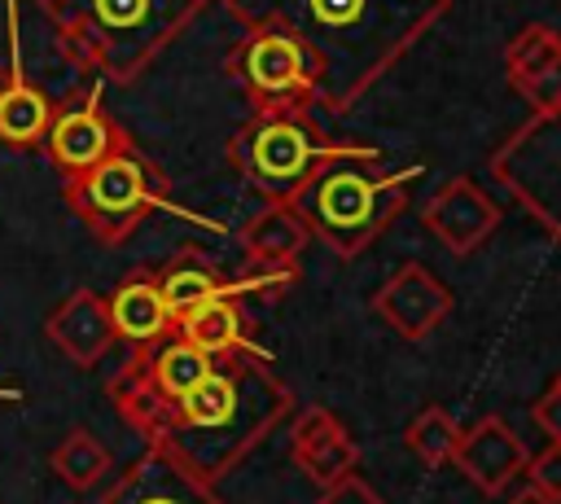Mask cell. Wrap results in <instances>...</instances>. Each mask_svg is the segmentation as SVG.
Returning a JSON list of instances; mask_svg holds the SVG:
<instances>
[{"instance_id": "5", "label": "cell", "mask_w": 561, "mask_h": 504, "mask_svg": "<svg viewBox=\"0 0 561 504\" xmlns=\"http://www.w3.org/2000/svg\"><path fill=\"white\" fill-rule=\"evenodd\" d=\"M351 145L324 140L311 114H285V110H254L245 127L232 136L228 158L237 175L263 193L267 202H294L298 188L333 158H342Z\"/></svg>"}, {"instance_id": "22", "label": "cell", "mask_w": 561, "mask_h": 504, "mask_svg": "<svg viewBox=\"0 0 561 504\" xmlns=\"http://www.w3.org/2000/svg\"><path fill=\"white\" fill-rule=\"evenodd\" d=\"M48 465H53V473L70 486V491H92L105 473H110V447L88 429V425H70L66 429V438L48 451Z\"/></svg>"}, {"instance_id": "12", "label": "cell", "mask_w": 561, "mask_h": 504, "mask_svg": "<svg viewBox=\"0 0 561 504\" xmlns=\"http://www.w3.org/2000/svg\"><path fill=\"white\" fill-rule=\"evenodd\" d=\"M425 228L451 250V254H473L495 228H500V206L469 180V175H451L443 180V188L421 206Z\"/></svg>"}, {"instance_id": "18", "label": "cell", "mask_w": 561, "mask_h": 504, "mask_svg": "<svg viewBox=\"0 0 561 504\" xmlns=\"http://www.w3.org/2000/svg\"><path fill=\"white\" fill-rule=\"evenodd\" d=\"M48 118H53V101L22 75L18 57L0 66V145L39 149Z\"/></svg>"}, {"instance_id": "14", "label": "cell", "mask_w": 561, "mask_h": 504, "mask_svg": "<svg viewBox=\"0 0 561 504\" xmlns=\"http://www.w3.org/2000/svg\"><path fill=\"white\" fill-rule=\"evenodd\" d=\"M44 337L75 364V368H92L96 359H105V351L118 342L114 337V324H110V311H105V298L88 285L70 289L44 320Z\"/></svg>"}, {"instance_id": "3", "label": "cell", "mask_w": 561, "mask_h": 504, "mask_svg": "<svg viewBox=\"0 0 561 504\" xmlns=\"http://www.w3.org/2000/svg\"><path fill=\"white\" fill-rule=\"evenodd\" d=\"M39 9L53 22L57 53L79 75L136 83L184 35L202 0H39Z\"/></svg>"}, {"instance_id": "24", "label": "cell", "mask_w": 561, "mask_h": 504, "mask_svg": "<svg viewBox=\"0 0 561 504\" xmlns=\"http://www.w3.org/2000/svg\"><path fill=\"white\" fill-rule=\"evenodd\" d=\"M526 482L539 486L543 495L561 500V443H548L543 451H535L526 460Z\"/></svg>"}, {"instance_id": "11", "label": "cell", "mask_w": 561, "mask_h": 504, "mask_svg": "<svg viewBox=\"0 0 561 504\" xmlns=\"http://www.w3.org/2000/svg\"><path fill=\"white\" fill-rule=\"evenodd\" d=\"M373 311L408 342L430 337L447 311H451V289L421 263H403L394 276H386V285L373 294Z\"/></svg>"}, {"instance_id": "15", "label": "cell", "mask_w": 561, "mask_h": 504, "mask_svg": "<svg viewBox=\"0 0 561 504\" xmlns=\"http://www.w3.org/2000/svg\"><path fill=\"white\" fill-rule=\"evenodd\" d=\"M289 443H294V460L302 465V473L329 491L337 482H346L359 465V447L346 434V425L329 412V408H307L294 416L289 425Z\"/></svg>"}, {"instance_id": "2", "label": "cell", "mask_w": 561, "mask_h": 504, "mask_svg": "<svg viewBox=\"0 0 561 504\" xmlns=\"http://www.w3.org/2000/svg\"><path fill=\"white\" fill-rule=\"evenodd\" d=\"M289 386L267 368V355L259 346H245L219 355L215 368L167 408L158 434L145 447L167 451L202 482H219L280 421H289Z\"/></svg>"}, {"instance_id": "19", "label": "cell", "mask_w": 561, "mask_h": 504, "mask_svg": "<svg viewBox=\"0 0 561 504\" xmlns=\"http://www.w3.org/2000/svg\"><path fill=\"white\" fill-rule=\"evenodd\" d=\"M311 241L307 224L289 202H267L245 228H241V250L259 267H294L298 250Z\"/></svg>"}, {"instance_id": "23", "label": "cell", "mask_w": 561, "mask_h": 504, "mask_svg": "<svg viewBox=\"0 0 561 504\" xmlns=\"http://www.w3.org/2000/svg\"><path fill=\"white\" fill-rule=\"evenodd\" d=\"M403 443H408V451H412L421 465L438 469V465H451V451H456V443H460V425H456L443 408H421V412L412 416V425L403 429Z\"/></svg>"}, {"instance_id": "29", "label": "cell", "mask_w": 561, "mask_h": 504, "mask_svg": "<svg viewBox=\"0 0 561 504\" xmlns=\"http://www.w3.org/2000/svg\"><path fill=\"white\" fill-rule=\"evenodd\" d=\"M557 381H561V377H557Z\"/></svg>"}, {"instance_id": "10", "label": "cell", "mask_w": 561, "mask_h": 504, "mask_svg": "<svg viewBox=\"0 0 561 504\" xmlns=\"http://www.w3.org/2000/svg\"><path fill=\"white\" fill-rule=\"evenodd\" d=\"M92 504H224L215 482H202L180 460L145 447Z\"/></svg>"}, {"instance_id": "1", "label": "cell", "mask_w": 561, "mask_h": 504, "mask_svg": "<svg viewBox=\"0 0 561 504\" xmlns=\"http://www.w3.org/2000/svg\"><path fill=\"white\" fill-rule=\"evenodd\" d=\"M254 31L289 35L316 70V110H351L421 44L451 0H224Z\"/></svg>"}, {"instance_id": "6", "label": "cell", "mask_w": 561, "mask_h": 504, "mask_svg": "<svg viewBox=\"0 0 561 504\" xmlns=\"http://www.w3.org/2000/svg\"><path fill=\"white\" fill-rule=\"evenodd\" d=\"M61 197L96 241L123 245L158 206H167V175L127 140L96 167L61 175Z\"/></svg>"}, {"instance_id": "20", "label": "cell", "mask_w": 561, "mask_h": 504, "mask_svg": "<svg viewBox=\"0 0 561 504\" xmlns=\"http://www.w3.org/2000/svg\"><path fill=\"white\" fill-rule=\"evenodd\" d=\"M153 280H158V294H162L171 320L188 316L193 307H202V302H210V298H228V276H219V272L206 263V254L193 250V245L175 250V254L153 272Z\"/></svg>"}, {"instance_id": "17", "label": "cell", "mask_w": 561, "mask_h": 504, "mask_svg": "<svg viewBox=\"0 0 561 504\" xmlns=\"http://www.w3.org/2000/svg\"><path fill=\"white\" fill-rule=\"evenodd\" d=\"M105 311H110V324H114V337H123L127 346H149L158 337H167L175 329L162 294H158V280L153 272H131L123 276L110 298H105Z\"/></svg>"}, {"instance_id": "27", "label": "cell", "mask_w": 561, "mask_h": 504, "mask_svg": "<svg viewBox=\"0 0 561 504\" xmlns=\"http://www.w3.org/2000/svg\"><path fill=\"white\" fill-rule=\"evenodd\" d=\"M504 504H561V500H552V495H543L539 486H530V482H526V486H522L517 495H508Z\"/></svg>"}, {"instance_id": "13", "label": "cell", "mask_w": 561, "mask_h": 504, "mask_svg": "<svg viewBox=\"0 0 561 504\" xmlns=\"http://www.w3.org/2000/svg\"><path fill=\"white\" fill-rule=\"evenodd\" d=\"M456 469L486 495H504L522 473H526V443L500 421V416H482L478 425L460 429V443L451 451Z\"/></svg>"}, {"instance_id": "16", "label": "cell", "mask_w": 561, "mask_h": 504, "mask_svg": "<svg viewBox=\"0 0 561 504\" xmlns=\"http://www.w3.org/2000/svg\"><path fill=\"white\" fill-rule=\"evenodd\" d=\"M504 70L513 92L530 105V114L561 105V31L543 22L517 31L504 53Z\"/></svg>"}, {"instance_id": "21", "label": "cell", "mask_w": 561, "mask_h": 504, "mask_svg": "<svg viewBox=\"0 0 561 504\" xmlns=\"http://www.w3.org/2000/svg\"><path fill=\"white\" fill-rule=\"evenodd\" d=\"M175 333L188 337L197 351H206V355H215V359L254 346L250 333H245V316H241L237 298H210V302L193 307L188 316L175 320Z\"/></svg>"}, {"instance_id": "25", "label": "cell", "mask_w": 561, "mask_h": 504, "mask_svg": "<svg viewBox=\"0 0 561 504\" xmlns=\"http://www.w3.org/2000/svg\"><path fill=\"white\" fill-rule=\"evenodd\" d=\"M530 416H535V425L548 434V443H561V381H552V386L535 399Z\"/></svg>"}, {"instance_id": "4", "label": "cell", "mask_w": 561, "mask_h": 504, "mask_svg": "<svg viewBox=\"0 0 561 504\" xmlns=\"http://www.w3.org/2000/svg\"><path fill=\"white\" fill-rule=\"evenodd\" d=\"M412 175L416 171H386L373 145H351L342 158L324 162L289 206L311 237H320L333 254L355 259L394 224Z\"/></svg>"}, {"instance_id": "26", "label": "cell", "mask_w": 561, "mask_h": 504, "mask_svg": "<svg viewBox=\"0 0 561 504\" xmlns=\"http://www.w3.org/2000/svg\"><path fill=\"white\" fill-rule=\"evenodd\" d=\"M316 504H386V500H381V495H377V491H373V486H368L359 473H351L346 482L329 486V491H324Z\"/></svg>"}, {"instance_id": "8", "label": "cell", "mask_w": 561, "mask_h": 504, "mask_svg": "<svg viewBox=\"0 0 561 504\" xmlns=\"http://www.w3.org/2000/svg\"><path fill=\"white\" fill-rule=\"evenodd\" d=\"M228 75L245 88L254 110L316 114V70L307 53L272 26H254L241 35V44L228 57Z\"/></svg>"}, {"instance_id": "28", "label": "cell", "mask_w": 561, "mask_h": 504, "mask_svg": "<svg viewBox=\"0 0 561 504\" xmlns=\"http://www.w3.org/2000/svg\"><path fill=\"white\" fill-rule=\"evenodd\" d=\"M22 399V390H9V386H0V403H18Z\"/></svg>"}, {"instance_id": "7", "label": "cell", "mask_w": 561, "mask_h": 504, "mask_svg": "<svg viewBox=\"0 0 561 504\" xmlns=\"http://www.w3.org/2000/svg\"><path fill=\"white\" fill-rule=\"evenodd\" d=\"M491 175L561 245V105L535 110L495 149Z\"/></svg>"}, {"instance_id": "9", "label": "cell", "mask_w": 561, "mask_h": 504, "mask_svg": "<svg viewBox=\"0 0 561 504\" xmlns=\"http://www.w3.org/2000/svg\"><path fill=\"white\" fill-rule=\"evenodd\" d=\"M127 140L131 136L101 105V83H88V88H75L66 101L53 105V118H48L39 149L48 153V162L61 175H79V171L96 167L101 158H110L114 149H123Z\"/></svg>"}]
</instances>
